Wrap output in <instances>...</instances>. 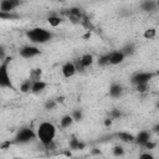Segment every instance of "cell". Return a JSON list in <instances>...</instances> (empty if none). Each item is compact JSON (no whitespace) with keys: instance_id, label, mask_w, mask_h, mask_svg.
I'll list each match as a JSON object with an SVG mask.
<instances>
[{"instance_id":"6da1fadb","label":"cell","mask_w":159,"mask_h":159,"mask_svg":"<svg viewBox=\"0 0 159 159\" xmlns=\"http://www.w3.org/2000/svg\"><path fill=\"white\" fill-rule=\"evenodd\" d=\"M56 133H57L56 125L51 122H41L36 129V137L42 145L52 143L56 137Z\"/></svg>"},{"instance_id":"7a4b0ae2","label":"cell","mask_w":159,"mask_h":159,"mask_svg":"<svg viewBox=\"0 0 159 159\" xmlns=\"http://www.w3.org/2000/svg\"><path fill=\"white\" fill-rule=\"evenodd\" d=\"M26 36L30 40V42L35 45H40L48 42L52 39V32L43 27H32L26 31Z\"/></svg>"},{"instance_id":"3957f363","label":"cell","mask_w":159,"mask_h":159,"mask_svg":"<svg viewBox=\"0 0 159 159\" xmlns=\"http://www.w3.org/2000/svg\"><path fill=\"white\" fill-rule=\"evenodd\" d=\"M10 61H11V57H6L5 61L0 62V87L1 88H14L9 76V71H7Z\"/></svg>"},{"instance_id":"277c9868","label":"cell","mask_w":159,"mask_h":159,"mask_svg":"<svg viewBox=\"0 0 159 159\" xmlns=\"http://www.w3.org/2000/svg\"><path fill=\"white\" fill-rule=\"evenodd\" d=\"M35 138H37L36 137V132H34V129L26 127V128L19 129V132L15 135V143L26 144V143H30L31 140H34Z\"/></svg>"},{"instance_id":"5b68a950","label":"cell","mask_w":159,"mask_h":159,"mask_svg":"<svg viewBox=\"0 0 159 159\" xmlns=\"http://www.w3.org/2000/svg\"><path fill=\"white\" fill-rule=\"evenodd\" d=\"M154 77V73L152 72H137L132 76L130 82L133 84H140V83H149V81Z\"/></svg>"},{"instance_id":"8992f818","label":"cell","mask_w":159,"mask_h":159,"mask_svg":"<svg viewBox=\"0 0 159 159\" xmlns=\"http://www.w3.org/2000/svg\"><path fill=\"white\" fill-rule=\"evenodd\" d=\"M40 48L36 47V46H31V45H27V46H22L20 50H19V55L22 57V58H32V57H36L40 55Z\"/></svg>"},{"instance_id":"52a82bcc","label":"cell","mask_w":159,"mask_h":159,"mask_svg":"<svg viewBox=\"0 0 159 159\" xmlns=\"http://www.w3.org/2000/svg\"><path fill=\"white\" fill-rule=\"evenodd\" d=\"M20 6L17 0H1L0 1V12H14V10Z\"/></svg>"},{"instance_id":"ba28073f","label":"cell","mask_w":159,"mask_h":159,"mask_svg":"<svg viewBox=\"0 0 159 159\" xmlns=\"http://www.w3.org/2000/svg\"><path fill=\"white\" fill-rule=\"evenodd\" d=\"M61 72H62V76L65 78H71L76 75L77 70H76V66L73 62H66L62 67H61Z\"/></svg>"},{"instance_id":"9c48e42d","label":"cell","mask_w":159,"mask_h":159,"mask_svg":"<svg viewBox=\"0 0 159 159\" xmlns=\"http://www.w3.org/2000/svg\"><path fill=\"white\" fill-rule=\"evenodd\" d=\"M149 140H152V133L149 130H140L137 135H135V143L138 145L144 147Z\"/></svg>"},{"instance_id":"30bf717a","label":"cell","mask_w":159,"mask_h":159,"mask_svg":"<svg viewBox=\"0 0 159 159\" xmlns=\"http://www.w3.org/2000/svg\"><path fill=\"white\" fill-rule=\"evenodd\" d=\"M109 55V65H113V66H117V65H120L124 58H125V55L119 50V51H113Z\"/></svg>"},{"instance_id":"8fae6325","label":"cell","mask_w":159,"mask_h":159,"mask_svg":"<svg viewBox=\"0 0 159 159\" xmlns=\"http://www.w3.org/2000/svg\"><path fill=\"white\" fill-rule=\"evenodd\" d=\"M123 93V87L119 83H112L109 86V96L112 98H119Z\"/></svg>"},{"instance_id":"7c38bea8","label":"cell","mask_w":159,"mask_h":159,"mask_svg":"<svg viewBox=\"0 0 159 159\" xmlns=\"http://www.w3.org/2000/svg\"><path fill=\"white\" fill-rule=\"evenodd\" d=\"M117 138L123 143H133V142H135V135H133L129 132H118L117 133Z\"/></svg>"},{"instance_id":"4fadbf2b","label":"cell","mask_w":159,"mask_h":159,"mask_svg":"<svg viewBox=\"0 0 159 159\" xmlns=\"http://www.w3.org/2000/svg\"><path fill=\"white\" fill-rule=\"evenodd\" d=\"M73 123H75V120H73V118H72L71 114H65V116H62L61 119H60V127H61L62 129H67V128L72 127Z\"/></svg>"},{"instance_id":"5bb4252c","label":"cell","mask_w":159,"mask_h":159,"mask_svg":"<svg viewBox=\"0 0 159 159\" xmlns=\"http://www.w3.org/2000/svg\"><path fill=\"white\" fill-rule=\"evenodd\" d=\"M80 61H81V63H82V66H83L84 70L88 68V67H91V66L93 65V62H94L93 56H92L91 53H84V55H82V56L80 57Z\"/></svg>"},{"instance_id":"9a60e30c","label":"cell","mask_w":159,"mask_h":159,"mask_svg":"<svg viewBox=\"0 0 159 159\" xmlns=\"http://www.w3.org/2000/svg\"><path fill=\"white\" fill-rule=\"evenodd\" d=\"M46 87H47V83H46L45 81H42V80H40V81H34V82H32L31 92H32V93H41Z\"/></svg>"},{"instance_id":"2e32d148","label":"cell","mask_w":159,"mask_h":159,"mask_svg":"<svg viewBox=\"0 0 159 159\" xmlns=\"http://www.w3.org/2000/svg\"><path fill=\"white\" fill-rule=\"evenodd\" d=\"M140 7L144 10V11H153L158 7L157 5V1H152V0H147V1H143L140 4Z\"/></svg>"},{"instance_id":"e0dca14e","label":"cell","mask_w":159,"mask_h":159,"mask_svg":"<svg viewBox=\"0 0 159 159\" xmlns=\"http://www.w3.org/2000/svg\"><path fill=\"white\" fill-rule=\"evenodd\" d=\"M47 22H48V25H50L51 27H57V26L61 25L62 19H61L60 16H57V15H50V16L47 17Z\"/></svg>"},{"instance_id":"ac0fdd59","label":"cell","mask_w":159,"mask_h":159,"mask_svg":"<svg viewBox=\"0 0 159 159\" xmlns=\"http://www.w3.org/2000/svg\"><path fill=\"white\" fill-rule=\"evenodd\" d=\"M32 80H25L22 83H21V86H20V92H22V93H27V92H31V88H32Z\"/></svg>"},{"instance_id":"d6986e66","label":"cell","mask_w":159,"mask_h":159,"mask_svg":"<svg viewBox=\"0 0 159 159\" xmlns=\"http://www.w3.org/2000/svg\"><path fill=\"white\" fill-rule=\"evenodd\" d=\"M155 35H157V29H154V27H149L143 32V37L145 40H152L155 37Z\"/></svg>"},{"instance_id":"ffe728a7","label":"cell","mask_w":159,"mask_h":159,"mask_svg":"<svg viewBox=\"0 0 159 159\" xmlns=\"http://www.w3.org/2000/svg\"><path fill=\"white\" fill-rule=\"evenodd\" d=\"M41 75H42V71L40 68H34L30 73V80L32 81H40L41 80Z\"/></svg>"},{"instance_id":"44dd1931","label":"cell","mask_w":159,"mask_h":159,"mask_svg":"<svg viewBox=\"0 0 159 159\" xmlns=\"http://www.w3.org/2000/svg\"><path fill=\"white\" fill-rule=\"evenodd\" d=\"M124 153H125V150H124V148H123L122 145H116V147H113V149H112V154H113L114 157H117V158L123 157Z\"/></svg>"},{"instance_id":"7402d4cb","label":"cell","mask_w":159,"mask_h":159,"mask_svg":"<svg viewBox=\"0 0 159 159\" xmlns=\"http://www.w3.org/2000/svg\"><path fill=\"white\" fill-rule=\"evenodd\" d=\"M71 116H72V118H73L75 122H80V120L83 119V112L81 109H73L72 113H71Z\"/></svg>"},{"instance_id":"603a6c76","label":"cell","mask_w":159,"mask_h":159,"mask_svg":"<svg viewBox=\"0 0 159 159\" xmlns=\"http://www.w3.org/2000/svg\"><path fill=\"white\" fill-rule=\"evenodd\" d=\"M80 139L76 138V137H72L68 142V145H70V149L71 150H78V144H80Z\"/></svg>"},{"instance_id":"cb8c5ba5","label":"cell","mask_w":159,"mask_h":159,"mask_svg":"<svg viewBox=\"0 0 159 159\" xmlns=\"http://www.w3.org/2000/svg\"><path fill=\"white\" fill-rule=\"evenodd\" d=\"M98 65L99 66H107V65H109V55H102V56H99Z\"/></svg>"},{"instance_id":"d4e9b609","label":"cell","mask_w":159,"mask_h":159,"mask_svg":"<svg viewBox=\"0 0 159 159\" xmlns=\"http://www.w3.org/2000/svg\"><path fill=\"white\" fill-rule=\"evenodd\" d=\"M16 17H19V15L14 14V12H0V19H2V20H5V19L12 20V19H16Z\"/></svg>"},{"instance_id":"484cf974","label":"cell","mask_w":159,"mask_h":159,"mask_svg":"<svg viewBox=\"0 0 159 159\" xmlns=\"http://www.w3.org/2000/svg\"><path fill=\"white\" fill-rule=\"evenodd\" d=\"M56 106H57L56 99H48V101L45 103V109H47V111H52V109H55Z\"/></svg>"},{"instance_id":"4316f807","label":"cell","mask_w":159,"mask_h":159,"mask_svg":"<svg viewBox=\"0 0 159 159\" xmlns=\"http://www.w3.org/2000/svg\"><path fill=\"white\" fill-rule=\"evenodd\" d=\"M120 51H122L125 56H127V55H132V53L134 52V46H133V45H127V46H124Z\"/></svg>"},{"instance_id":"83f0119b","label":"cell","mask_w":159,"mask_h":159,"mask_svg":"<svg viewBox=\"0 0 159 159\" xmlns=\"http://www.w3.org/2000/svg\"><path fill=\"white\" fill-rule=\"evenodd\" d=\"M135 88H137V91H138L139 93H144V92L148 91V88H149V83H140V84H137Z\"/></svg>"},{"instance_id":"f1b7e54d","label":"cell","mask_w":159,"mask_h":159,"mask_svg":"<svg viewBox=\"0 0 159 159\" xmlns=\"http://www.w3.org/2000/svg\"><path fill=\"white\" fill-rule=\"evenodd\" d=\"M120 116H122V112H120L118 108H114V109H112V111H111L109 118H112V119H117V118H119Z\"/></svg>"},{"instance_id":"f546056e","label":"cell","mask_w":159,"mask_h":159,"mask_svg":"<svg viewBox=\"0 0 159 159\" xmlns=\"http://www.w3.org/2000/svg\"><path fill=\"white\" fill-rule=\"evenodd\" d=\"M138 159H155V158H154V155H153L152 153H149V152H144V153H142V154L139 155Z\"/></svg>"},{"instance_id":"4dcf8cb0","label":"cell","mask_w":159,"mask_h":159,"mask_svg":"<svg viewBox=\"0 0 159 159\" xmlns=\"http://www.w3.org/2000/svg\"><path fill=\"white\" fill-rule=\"evenodd\" d=\"M157 145H158V143H157V142L149 140V142H148V143H147V144L144 145V148H145V149H148V150H152V149H154V148H155Z\"/></svg>"},{"instance_id":"1f68e13d","label":"cell","mask_w":159,"mask_h":159,"mask_svg":"<svg viewBox=\"0 0 159 159\" xmlns=\"http://www.w3.org/2000/svg\"><path fill=\"white\" fill-rule=\"evenodd\" d=\"M6 60V56H5V48L4 46H0V62L5 61Z\"/></svg>"},{"instance_id":"d6a6232c","label":"cell","mask_w":159,"mask_h":159,"mask_svg":"<svg viewBox=\"0 0 159 159\" xmlns=\"http://www.w3.org/2000/svg\"><path fill=\"white\" fill-rule=\"evenodd\" d=\"M103 123H104V125H106V127H111V125H112V123H113V119H112V118H106Z\"/></svg>"},{"instance_id":"836d02e7","label":"cell","mask_w":159,"mask_h":159,"mask_svg":"<svg viewBox=\"0 0 159 159\" xmlns=\"http://www.w3.org/2000/svg\"><path fill=\"white\" fill-rule=\"evenodd\" d=\"M91 154L92 155H99L101 154V150L98 148H93V149H91Z\"/></svg>"},{"instance_id":"e575fe53","label":"cell","mask_w":159,"mask_h":159,"mask_svg":"<svg viewBox=\"0 0 159 159\" xmlns=\"http://www.w3.org/2000/svg\"><path fill=\"white\" fill-rule=\"evenodd\" d=\"M152 129H153V133H155L157 135H159V123H158V124H155Z\"/></svg>"},{"instance_id":"d590c367","label":"cell","mask_w":159,"mask_h":159,"mask_svg":"<svg viewBox=\"0 0 159 159\" xmlns=\"http://www.w3.org/2000/svg\"><path fill=\"white\" fill-rule=\"evenodd\" d=\"M84 148H86V143L81 140V142H80V144H78V150H83Z\"/></svg>"},{"instance_id":"8d00e7d4","label":"cell","mask_w":159,"mask_h":159,"mask_svg":"<svg viewBox=\"0 0 159 159\" xmlns=\"http://www.w3.org/2000/svg\"><path fill=\"white\" fill-rule=\"evenodd\" d=\"M63 99H65L63 97H57V98H56V102H57V103H60V102L62 103V102H63Z\"/></svg>"},{"instance_id":"74e56055","label":"cell","mask_w":159,"mask_h":159,"mask_svg":"<svg viewBox=\"0 0 159 159\" xmlns=\"http://www.w3.org/2000/svg\"><path fill=\"white\" fill-rule=\"evenodd\" d=\"M157 5H158V7H159V1H157Z\"/></svg>"},{"instance_id":"f35d334b","label":"cell","mask_w":159,"mask_h":159,"mask_svg":"<svg viewBox=\"0 0 159 159\" xmlns=\"http://www.w3.org/2000/svg\"><path fill=\"white\" fill-rule=\"evenodd\" d=\"M157 107H158V109H159V102H158V104H157Z\"/></svg>"},{"instance_id":"ab89813d","label":"cell","mask_w":159,"mask_h":159,"mask_svg":"<svg viewBox=\"0 0 159 159\" xmlns=\"http://www.w3.org/2000/svg\"><path fill=\"white\" fill-rule=\"evenodd\" d=\"M73 159H80V158H73Z\"/></svg>"}]
</instances>
